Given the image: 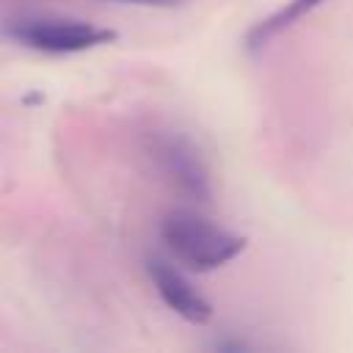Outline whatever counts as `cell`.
<instances>
[{"label":"cell","mask_w":353,"mask_h":353,"mask_svg":"<svg viewBox=\"0 0 353 353\" xmlns=\"http://www.w3.org/2000/svg\"><path fill=\"white\" fill-rule=\"evenodd\" d=\"M168 254L193 273H210L245 251V237L201 218L190 210H174L160 223Z\"/></svg>","instance_id":"obj_1"},{"label":"cell","mask_w":353,"mask_h":353,"mask_svg":"<svg viewBox=\"0 0 353 353\" xmlns=\"http://www.w3.org/2000/svg\"><path fill=\"white\" fill-rule=\"evenodd\" d=\"M3 36L39 52L69 55V52H85L113 41L116 30L99 28L85 19H66V17H17L3 22Z\"/></svg>","instance_id":"obj_2"},{"label":"cell","mask_w":353,"mask_h":353,"mask_svg":"<svg viewBox=\"0 0 353 353\" xmlns=\"http://www.w3.org/2000/svg\"><path fill=\"white\" fill-rule=\"evenodd\" d=\"M152 157L157 160L165 179L179 190L185 199L207 204L212 199L210 171L201 152L179 132H157L152 138Z\"/></svg>","instance_id":"obj_3"},{"label":"cell","mask_w":353,"mask_h":353,"mask_svg":"<svg viewBox=\"0 0 353 353\" xmlns=\"http://www.w3.org/2000/svg\"><path fill=\"white\" fill-rule=\"evenodd\" d=\"M146 270H149V279L157 290V295L163 298V303L179 314L182 320L193 323V325H204L212 320V306L210 301L174 268L168 265L165 259H149L146 262Z\"/></svg>","instance_id":"obj_4"},{"label":"cell","mask_w":353,"mask_h":353,"mask_svg":"<svg viewBox=\"0 0 353 353\" xmlns=\"http://www.w3.org/2000/svg\"><path fill=\"white\" fill-rule=\"evenodd\" d=\"M323 3H328V0H287L279 11H273L270 17L259 19V22L245 33V47H248L251 52L268 47L276 36H281L287 28H292L298 19H303L306 14H312L314 8H320Z\"/></svg>","instance_id":"obj_5"},{"label":"cell","mask_w":353,"mask_h":353,"mask_svg":"<svg viewBox=\"0 0 353 353\" xmlns=\"http://www.w3.org/2000/svg\"><path fill=\"white\" fill-rule=\"evenodd\" d=\"M113 3H135V6H154V8H176L188 0H113Z\"/></svg>","instance_id":"obj_6"}]
</instances>
